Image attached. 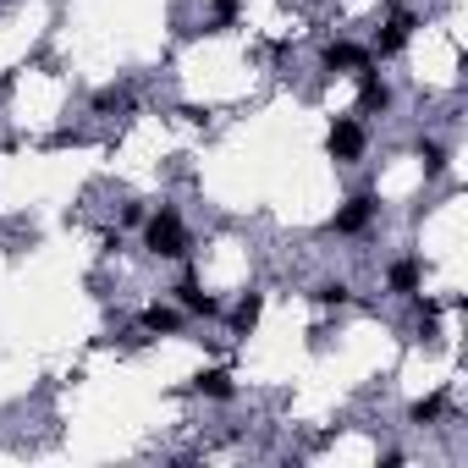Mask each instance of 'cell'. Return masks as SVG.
Wrapping results in <instances>:
<instances>
[{"label": "cell", "mask_w": 468, "mask_h": 468, "mask_svg": "<svg viewBox=\"0 0 468 468\" xmlns=\"http://www.w3.org/2000/svg\"><path fill=\"white\" fill-rule=\"evenodd\" d=\"M144 242H149V254H160V259H182L187 254V232L177 221V209L144 215Z\"/></svg>", "instance_id": "1"}, {"label": "cell", "mask_w": 468, "mask_h": 468, "mask_svg": "<svg viewBox=\"0 0 468 468\" xmlns=\"http://www.w3.org/2000/svg\"><path fill=\"white\" fill-rule=\"evenodd\" d=\"M325 149L336 154V160H358V154H364V127H358L353 116H336V121H331Z\"/></svg>", "instance_id": "2"}, {"label": "cell", "mask_w": 468, "mask_h": 468, "mask_svg": "<svg viewBox=\"0 0 468 468\" xmlns=\"http://www.w3.org/2000/svg\"><path fill=\"white\" fill-rule=\"evenodd\" d=\"M177 298H182V308H187V315H204V320H215V315H221V303H215V298L199 287V275H193V270H187V275L177 281Z\"/></svg>", "instance_id": "3"}, {"label": "cell", "mask_w": 468, "mask_h": 468, "mask_svg": "<svg viewBox=\"0 0 468 468\" xmlns=\"http://www.w3.org/2000/svg\"><path fill=\"white\" fill-rule=\"evenodd\" d=\"M325 67H331V72H369V50L336 39V45H325Z\"/></svg>", "instance_id": "4"}, {"label": "cell", "mask_w": 468, "mask_h": 468, "mask_svg": "<svg viewBox=\"0 0 468 468\" xmlns=\"http://www.w3.org/2000/svg\"><path fill=\"white\" fill-rule=\"evenodd\" d=\"M414 28H419V22H414V12H397V17L381 28V39H374V55H397L402 45H408Z\"/></svg>", "instance_id": "5"}, {"label": "cell", "mask_w": 468, "mask_h": 468, "mask_svg": "<svg viewBox=\"0 0 468 468\" xmlns=\"http://www.w3.org/2000/svg\"><path fill=\"white\" fill-rule=\"evenodd\" d=\"M369 221H374V199H369V193H358V199H348V204L336 209V232H348V237L364 232Z\"/></svg>", "instance_id": "6"}, {"label": "cell", "mask_w": 468, "mask_h": 468, "mask_svg": "<svg viewBox=\"0 0 468 468\" xmlns=\"http://www.w3.org/2000/svg\"><path fill=\"white\" fill-rule=\"evenodd\" d=\"M358 105H364V111H386V105H391V88L374 78V72H358Z\"/></svg>", "instance_id": "7"}, {"label": "cell", "mask_w": 468, "mask_h": 468, "mask_svg": "<svg viewBox=\"0 0 468 468\" xmlns=\"http://www.w3.org/2000/svg\"><path fill=\"white\" fill-rule=\"evenodd\" d=\"M144 331L171 336V331H182V315H177V308H166V303H149V308H144Z\"/></svg>", "instance_id": "8"}, {"label": "cell", "mask_w": 468, "mask_h": 468, "mask_svg": "<svg viewBox=\"0 0 468 468\" xmlns=\"http://www.w3.org/2000/svg\"><path fill=\"white\" fill-rule=\"evenodd\" d=\"M193 386H199L204 397H215V402H232V391H237L226 369H204V374H199V381H193Z\"/></svg>", "instance_id": "9"}, {"label": "cell", "mask_w": 468, "mask_h": 468, "mask_svg": "<svg viewBox=\"0 0 468 468\" xmlns=\"http://www.w3.org/2000/svg\"><path fill=\"white\" fill-rule=\"evenodd\" d=\"M386 281H391V292H414L419 287V259H397L386 270Z\"/></svg>", "instance_id": "10"}, {"label": "cell", "mask_w": 468, "mask_h": 468, "mask_svg": "<svg viewBox=\"0 0 468 468\" xmlns=\"http://www.w3.org/2000/svg\"><path fill=\"white\" fill-rule=\"evenodd\" d=\"M259 308H265V298H259V292H248V298L232 308V325H237V331H254V325H259Z\"/></svg>", "instance_id": "11"}, {"label": "cell", "mask_w": 468, "mask_h": 468, "mask_svg": "<svg viewBox=\"0 0 468 468\" xmlns=\"http://www.w3.org/2000/svg\"><path fill=\"white\" fill-rule=\"evenodd\" d=\"M441 414H447V397H441V391L424 397V402H414V424H435Z\"/></svg>", "instance_id": "12"}, {"label": "cell", "mask_w": 468, "mask_h": 468, "mask_svg": "<svg viewBox=\"0 0 468 468\" xmlns=\"http://www.w3.org/2000/svg\"><path fill=\"white\" fill-rule=\"evenodd\" d=\"M325 308H341V303H353V287H341V281H325V287L315 292Z\"/></svg>", "instance_id": "13"}, {"label": "cell", "mask_w": 468, "mask_h": 468, "mask_svg": "<svg viewBox=\"0 0 468 468\" xmlns=\"http://www.w3.org/2000/svg\"><path fill=\"white\" fill-rule=\"evenodd\" d=\"M419 160H424L430 177H441V171H447V149H441V144H419Z\"/></svg>", "instance_id": "14"}, {"label": "cell", "mask_w": 468, "mask_h": 468, "mask_svg": "<svg viewBox=\"0 0 468 468\" xmlns=\"http://www.w3.org/2000/svg\"><path fill=\"white\" fill-rule=\"evenodd\" d=\"M237 17V0H215V28H232Z\"/></svg>", "instance_id": "15"}, {"label": "cell", "mask_w": 468, "mask_h": 468, "mask_svg": "<svg viewBox=\"0 0 468 468\" xmlns=\"http://www.w3.org/2000/svg\"><path fill=\"white\" fill-rule=\"evenodd\" d=\"M121 221H127V226H144V204H121Z\"/></svg>", "instance_id": "16"}]
</instances>
